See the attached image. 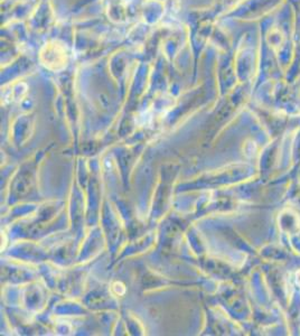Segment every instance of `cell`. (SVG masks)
Masks as SVG:
<instances>
[{
	"instance_id": "cell-1",
	"label": "cell",
	"mask_w": 300,
	"mask_h": 336,
	"mask_svg": "<svg viewBox=\"0 0 300 336\" xmlns=\"http://www.w3.org/2000/svg\"><path fill=\"white\" fill-rule=\"evenodd\" d=\"M112 288H113V291H115V293L117 295H119V296H122V295H125V293H126V287L121 282H115L113 283Z\"/></svg>"
}]
</instances>
